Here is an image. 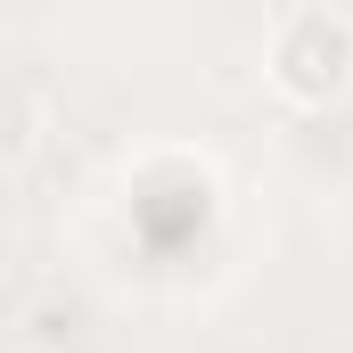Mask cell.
<instances>
[{
	"mask_svg": "<svg viewBox=\"0 0 353 353\" xmlns=\"http://www.w3.org/2000/svg\"><path fill=\"white\" fill-rule=\"evenodd\" d=\"M263 74L296 107H337L353 90V8H279L263 33Z\"/></svg>",
	"mask_w": 353,
	"mask_h": 353,
	"instance_id": "2",
	"label": "cell"
},
{
	"mask_svg": "<svg viewBox=\"0 0 353 353\" xmlns=\"http://www.w3.org/2000/svg\"><path fill=\"white\" fill-rule=\"evenodd\" d=\"M222 222V181L189 148H148L123 181V230L140 239L148 263H181L189 247H205V230Z\"/></svg>",
	"mask_w": 353,
	"mask_h": 353,
	"instance_id": "1",
	"label": "cell"
}]
</instances>
